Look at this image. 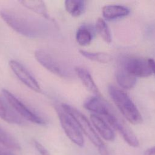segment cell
<instances>
[{
  "label": "cell",
  "instance_id": "20",
  "mask_svg": "<svg viewBox=\"0 0 155 155\" xmlns=\"http://www.w3.org/2000/svg\"><path fill=\"white\" fill-rule=\"evenodd\" d=\"M79 53L82 56L89 60L103 64L109 62L112 59L110 54L103 52H91L81 50Z\"/></svg>",
  "mask_w": 155,
  "mask_h": 155
},
{
  "label": "cell",
  "instance_id": "7",
  "mask_svg": "<svg viewBox=\"0 0 155 155\" xmlns=\"http://www.w3.org/2000/svg\"><path fill=\"white\" fill-rule=\"evenodd\" d=\"M120 67L134 77L147 78L152 74L148 59L138 56L123 57L120 60Z\"/></svg>",
  "mask_w": 155,
  "mask_h": 155
},
{
  "label": "cell",
  "instance_id": "25",
  "mask_svg": "<svg viewBox=\"0 0 155 155\" xmlns=\"http://www.w3.org/2000/svg\"><path fill=\"white\" fill-rule=\"evenodd\" d=\"M144 155H155V146L146 150L144 151Z\"/></svg>",
  "mask_w": 155,
  "mask_h": 155
},
{
  "label": "cell",
  "instance_id": "21",
  "mask_svg": "<svg viewBox=\"0 0 155 155\" xmlns=\"http://www.w3.org/2000/svg\"><path fill=\"white\" fill-rule=\"evenodd\" d=\"M96 30L102 39L107 42H111V34L109 27L105 21L102 18H98L96 22Z\"/></svg>",
  "mask_w": 155,
  "mask_h": 155
},
{
  "label": "cell",
  "instance_id": "16",
  "mask_svg": "<svg viewBox=\"0 0 155 155\" xmlns=\"http://www.w3.org/2000/svg\"><path fill=\"white\" fill-rule=\"evenodd\" d=\"M116 78L117 84L125 89L132 88L136 83V77L130 74L121 67H119L116 72Z\"/></svg>",
  "mask_w": 155,
  "mask_h": 155
},
{
  "label": "cell",
  "instance_id": "4",
  "mask_svg": "<svg viewBox=\"0 0 155 155\" xmlns=\"http://www.w3.org/2000/svg\"><path fill=\"white\" fill-rule=\"evenodd\" d=\"M35 56L42 66L59 77L70 78L73 76L72 72L64 64L47 51L37 50L35 52Z\"/></svg>",
  "mask_w": 155,
  "mask_h": 155
},
{
  "label": "cell",
  "instance_id": "15",
  "mask_svg": "<svg viewBox=\"0 0 155 155\" xmlns=\"http://www.w3.org/2000/svg\"><path fill=\"white\" fill-rule=\"evenodd\" d=\"M19 2L24 7L39 15L45 19L48 20L50 19V15L44 1L39 0H21Z\"/></svg>",
  "mask_w": 155,
  "mask_h": 155
},
{
  "label": "cell",
  "instance_id": "2",
  "mask_svg": "<svg viewBox=\"0 0 155 155\" xmlns=\"http://www.w3.org/2000/svg\"><path fill=\"white\" fill-rule=\"evenodd\" d=\"M108 90L111 98L127 120L134 125L142 123V117L139 111L127 93L113 85H110Z\"/></svg>",
  "mask_w": 155,
  "mask_h": 155
},
{
  "label": "cell",
  "instance_id": "11",
  "mask_svg": "<svg viewBox=\"0 0 155 155\" xmlns=\"http://www.w3.org/2000/svg\"><path fill=\"white\" fill-rule=\"evenodd\" d=\"M90 119L96 130L104 139L108 141L114 140V131L105 120L96 114H91Z\"/></svg>",
  "mask_w": 155,
  "mask_h": 155
},
{
  "label": "cell",
  "instance_id": "6",
  "mask_svg": "<svg viewBox=\"0 0 155 155\" xmlns=\"http://www.w3.org/2000/svg\"><path fill=\"white\" fill-rule=\"evenodd\" d=\"M2 91L8 104L19 116L39 125L46 124V121L44 118L32 111L10 91L6 89H3Z\"/></svg>",
  "mask_w": 155,
  "mask_h": 155
},
{
  "label": "cell",
  "instance_id": "10",
  "mask_svg": "<svg viewBox=\"0 0 155 155\" xmlns=\"http://www.w3.org/2000/svg\"><path fill=\"white\" fill-rule=\"evenodd\" d=\"M84 108L87 110L104 117L108 114L113 108L101 96H95L88 98L84 102Z\"/></svg>",
  "mask_w": 155,
  "mask_h": 155
},
{
  "label": "cell",
  "instance_id": "17",
  "mask_svg": "<svg viewBox=\"0 0 155 155\" xmlns=\"http://www.w3.org/2000/svg\"><path fill=\"white\" fill-rule=\"evenodd\" d=\"M65 8L70 15L78 17L85 11V2L82 0H67L65 1Z\"/></svg>",
  "mask_w": 155,
  "mask_h": 155
},
{
  "label": "cell",
  "instance_id": "12",
  "mask_svg": "<svg viewBox=\"0 0 155 155\" xmlns=\"http://www.w3.org/2000/svg\"><path fill=\"white\" fill-rule=\"evenodd\" d=\"M0 118L11 124L22 125V119L15 112L12 107L0 97Z\"/></svg>",
  "mask_w": 155,
  "mask_h": 155
},
{
  "label": "cell",
  "instance_id": "22",
  "mask_svg": "<svg viewBox=\"0 0 155 155\" xmlns=\"http://www.w3.org/2000/svg\"><path fill=\"white\" fill-rule=\"evenodd\" d=\"M33 143H34L35 148H36V150H38V151L39 152V153L41 155H50V154L49 151L47 150V149L40 142H39L38 141H37L36 140H34Z\"/></svg>",
  "mask_w": 155,
  "mask_h": 155
},
{
  "label": "cell",
  "instance_id": "13",
  "mask_svg": "<svg viewBox=\"0 0 155 155\" xmlns=\"http://www.w3.org/2000/svg\"><path fill=\"white\" fill-rule=\"evenodd\" d=\"M75 73L81 81L84 86L96 96H101L100 91L96 85L89 71L84 67H76L74 68Z\"/></svg>",
  "mask_w": 155,
  "mask_h": 155
},
{
  "label": "cell",
  "instance_id": "1",
  "mask_svg": "<svg viewBox=\"0 0 155 155\" xmlns=\"http://www.w3.org/2000/svg\"><path fill=\"white\" fill-rule=\"evenodd\" d=\"M2 20L19 34L30 38H41L49 34L50 27L45 21L8 9L0 11Z\"/></svg>",
  "mask_w": 155,
  "mask_h": 155
},
{
  "label": "cell",
  "instance_id": "24",
  "mask_svg": "<svg viewBox=\"0 0 155 155\" xmlns=\"http://www.w3.org/2000/svg\"><path fill=\"white\" fill-rule=\"evenodd\" d=\"M0 155H15V154L8 150L0 145Z\"/></svg>",
  "mask_w": 155,
  "mask_h": 155
},
{
  "label": "cell",
  "instance_id": "19",
  "mask_svg": "<svg viewBox=\"0 0 155 155\" xmlns=\"http://www.w3.org/2000/svg\"><path fill=\"white\" fill-rule=\"evenodd\" d=\"M93 36V33L88 27L81 26L76 31V41L79 45L86 46L90 44Z\"/></svg>",
  "mask_w": 155,
  "mask_h": 155
},
{
  "label": "cell",
  "instance_id": "23",
  "mask_svg": "<svg viewBox=\"0 0 155 155\" xmlns=\"http://www.w3.org/2000/svg\"><path fill=\"white\" fill-rule=\"evenodd\" d=\"M148 61L151 72L155 76V61L151 58H149V59H148Z\"/></svg>",
  "mask_w": 155,
  "mask_h": 155
},
{
  "label": "cell",
  "instance_id": "3",
  "mask_svg": "<svg viewBox=\"0 0 155 155\" xmlns=\"http://www.w3.org/2000/svg\"><path fill=\"white\" fill-rule=\"evenodd\" d=\"M61 107L73 117L80 128L81 131H82L86 135V136L95 147L100 150H104L105 148L104 142L96 133L90 121L85 117V116H84L78 110L71 105L63 104Z\"/></svg>",
  "mask_w": 155,
  "mask_h": 155
},
{
  "label": "cell",
  "instance_id": "18",
  "mask_svg": "<svg viewBox=\"0 0 155 155\" xmlns=\"http://www.w3.org/2000/svg\"><path fill=\"white\" fill-rule=\"evenodd\" d=\"M0 143L5 147L15 150L21 149V146L16 139L8 131L0 126Z\"/></svg>",
  "mask_w": 155,
  "mask_h": 155
},
{
  "label": "cell",
  "instance_id": "8",
  "mask_svg": "<svg viewBox=\"0 0 155 155\" xmlns=\"http://www.w3.org/2000/svg\"><path fill=\"white\" fill-rule=\"evenodd\" d=\"M107 122L116 130L122 136L125 141L133 147H137L139 145V140L133 131L125 123L120 119L113 109L108 114L104 116Z\"/></svg>",
  "mask_w": 155,
  "mask_h": 155
},
{
  "label": "cell",
  "instance_id": "5",
  "mask_svg": "<svg viewBox=\"0 0 155 155\" xmlns=\"http://www.w3.org/2000/svg\"><path fill=\"white\" fill-rule=\"evenodd\" d=\"M56 111L61 126L67 137L78 146L83 147L84 144V137L80 128L73 117L62 107H57Z\"/></svg>",
  "mask_w": 155,
  "mask_h": 155
},
{
  "label": "cell",
  "instance_id": "14",
  "mask_svg": "<svg viewBox=\"0 0 155 155\" xmlns=\"http://www.w3.org/2000/svg\"><path fill=\"white\" fill-rule=\"evenodd\" d=\"M104 18L107 20H113L127 16L130 10L126 7L119 5H107L102 7Z\"/></svg>",
  "mask_w": 155,
  "mask_h": 155
},
{
  "label": "cell",
  "instance_id": "9",
  "mask_svg": "<svg viewBox=\"0 0 155 155\" xmlns=\"http://www.w3.org/2000/svg\"><path fill=\"white\" fill-rule=\"evenodd\" d=\"M8 65L16 76L25 85L36 93L41 91V87L38 81L22 64L15 60H10Z\"/></svg>",
  "mask_w": 155,
  "mask_h": 155
}]
</instances>
